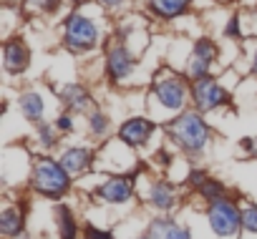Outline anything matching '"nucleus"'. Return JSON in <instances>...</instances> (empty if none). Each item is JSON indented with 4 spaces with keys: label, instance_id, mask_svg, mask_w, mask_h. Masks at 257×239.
Returning <instances> with one entry per match:
<instances>
[{
    "label": "nucleus",
    "instance_id": "nucleus-8",
    "mask_svg": "<svg viewBox=\"0 0 257 239\" xmlns=\"http://www.w3.org/2000/svg\"><path fill=\"white\" fill-rule=\"evenodd\" d=\"M154 134V124L149 121V118H128V121L118 129V139L128 146V149H134V146H144L149 141V136Z\"/></svg>",
    "mask_w": 257,
    "mask_h": 239
},
{
    "label": "nucleus",
    "instance_id": "nucleus-2",
    "mask_svg": "<svg viewBox=\"0 0 257 239\" xmlns=\"http://www.w3.org/2000/svg\"><path fill=\"white\" fill-rule=\"evenodd\" d=\"M169 136L172 141H177V146H182L187 154H199L207 141H209V129L207 124L202 121V116L189 111V113H182L177 116L174 121L169 124Z\"/></svg>",
    "mask_w": 257,
    "mask_h": 239
},
{
    "label": "nucleus",
    "instance_id": "nucleus-6",
    "mask_svg": "<svg viewBox=\"0 0 257 239\" xmlns=\"http://www.w3.org/2000/svg\"><path fill=\"white\" fill-rule=\"evenodd\" d=\"M134 196V179L132 176H111L96 189V199L106 204H126Z\"/></svg>",
    "mask_w": 257,
    "mask_h": 239
},
{
    "label": "nucleus",
    "instance_id": "nucleus-10",
    "mask_svg": "<svg viewBox=\"0 0 257 239\" xmlns=\"http://www.w3.org/2000/svg\"><path fill=\"white\" fill-rule=\"evenodd\" d=\"M149 204L154 209H159V211L174 209V204H177V189H174V184H169L167 179H157L149 186Z\"/></svg>",
    "mask_w": 257,
    "mask_h": 239
},
{
    "label": "nucleus",
    "instance_id": "nucleus-22",
    "mask_svg": "<svg viewBox=\"0 0 257 239\" xmlns=\"http://www.w3.org/2000/svg\"><path fill=\"white\" fill-rule=\"evenodd\" d=\"M106 131H108V118H106V113H101V111L91 113V134H93V136H103Z\"/></svg>",
    "mask_w": 257,
    "mask_h": 239
},
{
    "label": "nucleus",
    "instance_id": "nucleus-11",
    "mask_svg": "<svg viewBox=\"0 0 257 239\" xmlns=\"http://www.w3.org/2000/svg\"><path fill=\"white\" fill-rule=\"evenodd\" d=\"M149 239H192L189 229L177 224L174 219H167V216H159L149 224Z\"/></svg>",
    "mask_w": 257,
    "mask_h": 239
},
{
    "label": "nucleus",
    "instance_id": "nucleus-25",
    "mask_svg": "<svg viewBox=\"0 0 257 239\" xmlns=\"http://www.w3.org/2000/svg\"><path fill=\"white\" fill-rule=\"evenodd\" d=\"M207 179H209V176H207V171H202V169H194V171L187 176L189 186H194V189H202V184H204Z\"/></svg>",
    "mask_w": 257,
    "mask_h": 239
},
{
    "label": "nucleus",
    "instance_id": "nucleus-27",
    "mask_svg": "<svg viewBox=\"0 0 257 239\" xmlns=\"http://www.w3.org/2000/svg\"><path fill=\"white\" fill-rule=\"evenodd\" d=\"M56 129H58V131H63V134H68V131L73 129V124H71V116H68V113H61V116L56 118Z\"/></svg>",
    "mask_w": 257,
    "mask_h": 239
},
{
    "label": "nucleus",
    "instance_id": "nucleus-18",
    "mask_svg": "<svg viewBox=\"0 0 257 239\" xmlns=\"http://www.w3.org/2000/svg\"><path fill=\"white\" fill-rule=\"evenodd\" d=\"M149 6L159 18H177L187 11L189 0H149Z\"/></svg>",
    "mask_w": 257,
    "mask_h": 239
},
{
    "label": "nucleus",
    "instance_id": "nucleus-23",
    "mask_svg": "<svg viewBox=\"0 0 257 239\" xmlns=\"http://www.w3.org/2000/svg\"><path fill=\"white\" fill-rule=\"evenodd\" d=\"M56 131L48 126V124H38V144L46 146V149H53L56 146Z\"/></svg>",
    "mask_w": 257,
    "mask_h": 239
},
{
    "label": "nucleus",
    "instance_id": "nucleus-29",
    "mask_svg": "<svg viewBox=\"0 0 257 239\" xmlns=\"http://www.w3.org/2000/svg\"><path fill=\"white\" fill-rule=\"evenodd\" d=\"M98 3H103L106 8H116V6H121L123 0H98Z\"/></svg>",
    "mask_w": 257,
    "mask_h": 239
},
{
    "label": "nucleus",
    "instance_id": "nucleus-7",
    "mask_svg": "<svg viewBox=\"0 0 257 239\" xmlns=\"http://www.w3.org/2000/svg\"><path fill=\"white\" fill-rule=\"evenodd\" d=\"M192 98H194V106H197V111H212V108H217V106H222L224 101H227V93H224V88L217 83V81H212V78H199V81H194V86H192Z\"/></svg>",
    "mask_w": 257,
    "mask_h": 239
},
{
    "label": "nucleus",
    "instance_id": "nucleus-14",
    "mask_svg": "<svg viewBox=\"0 0 257 239\" xmlns=\"http://www.w3.org/2000/svg\"><path fill=\"white\" fill-rule=\"evenodd\" d=\"M58 161L66 166V171H68V174H86V171L91 169L93 156H91V151H88V149L73 146V149H66V151L61 154V159H58Z\"/></svg>",
    "mask_w": 257,
    "mask_h": 239
},
{
    "label": "nucleus",
    "instance_id": "nucleus-26",
    "mask_svg": "<svg viewBox=\"0 0 257 239\" xmlns=\"http://www.w3.org/2000/svg\"><path fill=\"white\" fill-rule=\"evenodd\" d=\"M33 8H41V11H56L61 6V0H31Z\"/></svg>",
    "mask_w": 257,
    "mask_h": 239
},
{
    "label": "nucleus",
    "instance_id": "nucleus-16",
    "mask_svg": "<svg viewBox=\"0 0 257 239\" xmlns=\"http://www.w3.org/2000/svg\"><path fill=\"white\" fill-rule=\"evenodd\" d=\"M56 224H58V239H78V221L66 204L56 206Z\"/></svg>",
    "mask_w": 257,
    "mask_h": 239
},
{
    "label": "nucleus",
    "instance_id": "nucleus-30",
    "mask_svg": "<svg viewBox=\"0 0 257 239\" xmlns=\"http://www.w3.org/2000/svg\"><path fill=\"white\" fill-rule=\"evenodd\" d=\"M252 71L257 73V53H254V61H252Z\"/></svg>",
    "mask_w": 257,
    "mask_h": 239
},
{
    "label": "nucleus",
    "instance_id": "nucleus-33",
    "mask_svg": "<svg viewBox=\"0 0 257 239\" xmlns=\"http://www.w3.org/2000/svg\"><path fill=\"white\" fill-rule=\"evenodd\" d=\"M142 239H149V236H142Z\"/></svg>",
    "mask_w": 257,
    "mask_h": 239
},
{
    "label": "nucleus",
    "instance_id": "nucleus-4",
    "mask_svg": "<svg viewBox=\"0 0 257 239\" xmlns=\"http://www.w3.org/2000/svg\"><path fill=\"white\" fill-rule=\"evenodd\" d=\"M96 43H98L96 26L83 16H71L66 23V46L76 53H83V51H91Z\"/></svg>",
    "mask_w": 257,
    "mask_h": 239
},
{
    "label": "nucleus",
    "instance_id": "nucleus-32",
    "mask_svg": "<svg viewBox=\"0 0 257 239\" xmlns=\"http://www.w3.org/2000/svg\"><path fill=\"white\" fill-rule=\"evenodd\" d=\"M254 151H257V139H254Z\"/></svg>",
    "mask_w": 257,
    "mask_h": 239
},
{
    "label": "nucleus",
    "instance_id": "nucleus-19",
    "mask_svg": "<svg viewBox=\"0 0 257 239\" xmlns=\"http://www.w3.org/2000/svg\"><path fill=\"white\" fill-rule=\"evenodd\" d=\"M43 98H41V93H23L21 96V111L26 113V118L28 121H36V124H41V118H43Z\"/></svg>",
    "mask_w": 257,
    "mask_h": 239
},
{
    "label": "nucleus",
    "instance_id": "nucleus-5",
    "mask_svg": "<svg viewBox=\"0 0 257 239\" xmlns=\"http://www.w3.org/2000/svg\"><path fill=\"white\" fill-rule=\"evenodd\" d=\"M154 93L159 98V103L169 111H179L187 103V83L179 76H159L154 81Z\"/></svg>",
    "mask_w": 257,
    "mask_h": 239
},
{
    "label": "nucleus",
    "instance_id": "nucleus-12",
    "mask_svg": "<svg viewBox=\"0 0 257 239\" xmlns=\"http://www.w3.org/2000/svg\"><path fill=\"white\" fill-rule=\"evenodd\" d=\"M3 61H6V71H8V73H21V71L28 68L31 53H28L26 43H21V41H8L6 48H3Z\"/></svg>",
    "mask_w": 257,
    "mask_h": 239
},
{
    "label": "nucleus",
    "instance_id": "nucleus-21",
    "mask_svg": "<svg viewBox=\"0 0 257 239\" xmlns=\"http://www.w3.org/2000/svg\"><path fill=\"white\" fill-rule=\"evenodd\" d=\"M242 229L244 234H257V206L254 204L242 209Z\"/></svg>",
    "mask_w": 257,
    "mask_h": 239
},
{
    "label": "nucleus",
    "instance_id": "nucleus-15",
    "mask_svg": "<svg viewBox=\"0 0 257 239\" xmlns=\"http://www.w3.org/2000/svg\"><path fill=\"white\" fill-rule=\"evenodd\" d=\"M26 229V211L18 206H6L0 211V234L3 236H18Z\"/></svg>",
    "mask_w": 257,
    "mask_h": 239
},
{
    "label": "nucleus",
    "instance_id": "nucleus-31",
    "mask_svg": "<svg viewBox=\"0 0 257 239\" xmlns=\"http://www.w3.org/2000/svg\"><path fill=\"white\" fill-rule=\"evenodd\" d=\"M73 3H88V0H73Z\"/></svg>",
    "mask_w": 257,
    "mask_h": 239
},
{
    "label": "nucleus",
    "instance_id": "nucleus-13",
    "mask_svg": "<svg viewBox=\"0 0 257 239\" xmlns=\"http://www.w3.org/2000/svg\"><path fill=\"white\" fill-rule=\"evenodd\" d=\"M134 71V56L128 53L123 46H116L111 53H108V76L113 81H121L126 78L128 73Z\"/></svg>",
    "mask_w": 257,
    "mask_h": 239
},
{
    "label": "nucleus",
    "instance_id": "nucleus-3",
    "mask_svg": "<svg viewBox=\"0 0 257 239\" xmlns=\"http://www.w3.org/2000/svg\"><path fill=\"white\" fill-rule=\"evenodd\" d=\"M207 224L217 239H234L242 229V211L232 199H217L207 206Z\"/></svg>",
    "mask_w": 257,
    "mask_h": 239
},
{
    "label": "nucleus",
    "instance_id": "nucleus-20",
    "mask_svg": "<svg viewBox=\"0 0 257 239\" xmlns=\"http://www.w3.org/2000/svg\"><path fill=\"white\" fill-rule=\"evenodd\" d=\"M199 194H202L207 201H217V199H222V196H224V184H222V181H217V179H207V181L202 184Z\"/></svg>",
    "mask_w": 257,
    "mask_h": 239
},
{
    "label": "nucleus",
    "instance_id": "nucleus-17",
    "mask_svg": "<svg viewBox=\"0 0 257 239\" xmlns=\"http://www.w3.org/2000/svg\"><path fill=\"white\" fill-rule=\"evenodd\" d=\"M61 98H63V103H66L71 111H83V108L91 103V98H88V91H86L83 86H78V83H71V86H66V88L61 91Z\"/></svg>",
    "mask_w": 257,
    "mask_h": 239
},
{
    "label": "nucleus",
    "instance_id": "nucleus-24",
    "mask_svg": "<svg viewBox=\"0 0 257 239\" xmlns=\"http://www.w3.org/2000/svg\"><path fill=\"white\" fill-rule=\"evenodd\" d=\"M83 239H113V234L106 231V229H98V226L88 224V226L83 229Z\"/></svg>",
    "mask_w": 257,
    "mask_h": 239
},
{
    "label": "nucleus",
    "instance_id": "nucleus-28",
    "mask_svg": "<svg viewBox=\"0 0 257 239\" xmlns=\"http://www.w3.org/2000/svg\"><path fill=\"white\" fill-rule=\"evenodd\" d=\"M227 36H239V23H237V18L229 21V26H227Z\"/></svg>",
    "mask_w": 257,
    "mask_h": 239
},
{
    "label": "nucleus",
    "instance_id": "nucleus-9",
    "mask_svg": "<svg viewBox=\"0 0 257 239\" xmlns=\"http://www.w3.org/2000/svg\"><path fill=\"white\" fill-rule=\"evenodd\" d=\"M214 56H217V46H214L212 41H207V38L197 41V46H194V51H192V61H189V73H192L194 81H199V78L207 76V71H209Z\"/></svg>",
    "mask_w": 257,
    "mask_h": 239
},
{
    "label": "nucleus",
    "instance_id": "nucleus-1",
    "mask_svg": "<svg viewBox=\"0 0 257 239\" xmlns=\"http://www.w3.org/2000/svg\"><path fill=\"white\" fill-rule=\"evenodd\" d=\"M31 186L48 199H61L63 194H68L71 189V174L66 171V166L51 156H41L33 164L31 171Z\"/></svg>",
    "mask_w": 257,
    "mask_h": 239
}]
</instances>
